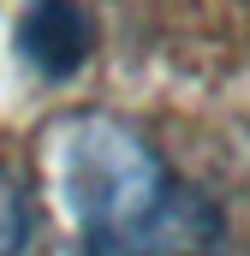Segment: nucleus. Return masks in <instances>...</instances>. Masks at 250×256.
<instances>
[{"label": "nucleus", "mask_w": 250, "mask_h": 256, "mask_svg": "<svg viewBox=\"0 0 250 256\" xmlns=\"http://www.w3.org/2000/svg\"><path fill=\"white\" fill-rule=\"evenodd\" d=\"M66 202L84 256H226L220 208L120 120L72 126Z\"/></svg>", "instance_id": "f257e3e1"}, {"label": "nucleus", "mask_w": 250, "mask_h": 256, "mask_svg": "<svg viewBox=\"0 0 250 256\" xmlns=\"http://www.w3.org/2000/svg\"><path fill=\"white\" fill-rule=\"evenodd\" d=\"M84 42H90V30H84V18H78V6H66V0H36V12H30V24H24V54L42 66V72H72V66L84 60Z\"/></svg>", "instance_id": "f03ea898"}, {"label": "nucleus", "mask_w": 250, "mask_h": 256, "mask_svg": "<svg viewBox=\"0 0 250 256\" xmlns=\"http://www.w3.org/2000/svg\"><path fill=\"white\" fill-rule=\"evenodd\" d=\"M24 244H30V196L0 167V256H24Z\"/></svg>", "instance_id": "7ed1b4c3"}]
</instances>
